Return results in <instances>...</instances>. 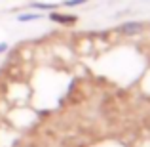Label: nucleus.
Masks as SVG:
<instances>
[{
	"instance_id": "1",
	"label": "nucleus",
	"mask_w": 150,
	"mask_h": 147,
	"mask_svg": "<svg viewBox=\"0 0 150 147\" xmlns=\"http://www.w3.org/2000/svg\"><path fill=\"white\" fill-rule=\"evenodd\" d=\"M50 17H51V21L61 23V25H72V23H76V17H74V15H65V14H57V11H53Z\"/></svg>"
},
{
	"instance_id": "2",
	"label": "nucleus",
	"mask_w": 150,
	"mask_h": 147,
	"mask_svg": "<svg viewBox=\"0 0 150 147\" xmlns=\"http://www.w3.org/2000/svg\"><path fill=\"white\" fill-rule=\"evenodd\" d=\"M143 31V25L141 23H124V25L120 27V33L122 34H137V33H141Z\"/></svg>"
},
{
	"instance_id": "3",
	"label": "nucleus",
	"mask_w": 150,
	"mask_h": 147,
	"mask_svg": "<svg viewBox=\"0 0 150 147\" xmlns=\"http://www.w3.org/2000/svg\"><path fill=\"white\" fill-rule=\"evenodd\" d=\"M34 19H40L38 14H25V15H17V21H34Z\"/></svg>"
},
{
	"instance_id": "4",
	"label": "nucleus",
	"mask_w": 150,
	"mask_h": 147,
	"mask_svg": "<svg viewBox=\"0 0 150 147\" xmlns=\"http://www.w3.org/2000/svg\"><path fill=\"white\" fill-rule=\"evenodd\" d=\"M33 8H38V10H55L57 4H42V2H34Z\"/></svg>"
},
{
	"instance_id": "5",
	"label": "nucleus",
	"mask_w": 150,
	"mask_h": 147,
	"mask_svg": "<svg viewBox=\"0 0 150 147\" xmlns=\"http://www.w3.org/2000/svg\"><path fill=\"white\" fill-rule=\"evenodd\" d=\"M84 2H88V0H67L65 6H78V4H84Z\"/></svg>"
},
{
	"instance_id": "6",
	"label": "nucleus",
	"mask_w": 150,
	"mask_h": 147,
	"mask_svg": "<svg viewBox=\"0 0 150 147\" xmlns=\"http://www.w3.org/2000/svg\"><path fill=\"white\" fill-rule=\"evenodd\" d=\"M8 50V44H0V54H2V52H6Z\"/></svg>"
}]
</instances>
